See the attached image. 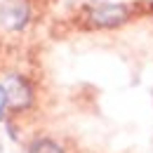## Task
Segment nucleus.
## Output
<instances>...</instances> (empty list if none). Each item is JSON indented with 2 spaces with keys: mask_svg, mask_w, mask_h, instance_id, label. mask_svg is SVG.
<instances>
[{
  "mask_svg": "<svg viewBox=\"0 0 153 153\" xmlns=\"http://www.w3.org/2000/svg\"><path fill=\"white\" fill-rule=\"evenodd\" d=\"M31 10L26 5V0H5L0 5V24L10 31H19L28 24Z\"/></svg>",
  "mask_w": 153,
  "mask_h": 153,
  "instance_id": "1",
  "label": "nucleus"
},
{
  "mask_svg": "<svg viewBox=\"0 0 153 153\" xmlns=\"http://www.w3.org/2000/svg\"><path fill=\"white\" fill-rule=\"evenodd\" d=\"M127 19V7L125 5H115V2H106V5H97L90 12V21L99 26V28H113L120 26Z\"/></svg>",
  "mask_w": 153,
  "mask_h": 153,
  "instance_id": "2",
  "label": "nucleus"
},
{
  "mask_svg": "<svg viewBox=\"0 0 153 153\" xmlns=\"http://www.w3.org/2000/svg\"><path fill=\"white\" fill-rule=\"evenodd\" d=\"M5 94H7V106L10 108H14V111H21V108H26V106H31V85L19 76H10L5 80Z\"/></svg>",
  "mask_w": 153,
  "mask_h": 153,
  "instance_id": "3",
  "label": "nucleus"
},
{
  "mask_svg": "<svg viewBox=\"0 0 153 153\" xmlns=\"http://www.w3.org/2000/svg\"><path fill=\"white\" fill-rule=\"evenodd\" d=\"M28 153H66V151L59 146L57 141H52V139H36L31 144Z\"/></svg>",
  "mask_w": 153,
  "mask_h": 153,
  "instance_id": "4",
  "label": "nucleus"
},
{
  "mask_svg": "<svg viewBox=\"0 0 153 153\" xmlns=\"http://www.w3.org/2000/svg\"><path fill=\"white\" fill-rule=\"evenodd\" d=\"M5 106H7V94H5V87L0 85V120H2V113H5Z\"/></svg>",
  "mask_w": 153,
  "mask_h": 153,
  "instance_id": "5",
  "label": "nucleus"
}]
</instances>
